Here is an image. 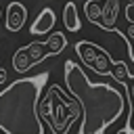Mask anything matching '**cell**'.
Returning a JSON list of instances; mask_svg holds the SVG:
<instances>
[{
	"mask_svg": "<svg viewBox=\"0 0 134 134\" xmlns=\"http://www.w3.org/2000/svg\"><path fill=\"white\" fill-rule=\"evenodd\" d=\"M48 71L10 82L0 90V130L4 134H44V119L38 113Z\"/></svg>",
	"mask_w": 134,
	"mask_h": 134,
	"instance_id": "obj_2",
	"label": "cell"
},
{
	"mask_svg": "<svg viewBox=\"0 0 134 134\" xmlns=\"http://www.w3.org/2000/svg\"><path fill=\"white\" fill-rule=\"evenodd\" d=\"M0 17H2V10H0Z\"/></svg>",
	"mask_w": 134,
	"mask_h": 134,
	"instance_id": "obj_17",
	"label": "cell"
},
{
	"mask_svg": "<svg viewBox=\"0 0 134 134\" xmlns=\"http://www.w3.org/2000/svg\"><path fill=\"white\" fill-rule=\"evenodd\" d=\"M100 4H103V0H88L86 6H84L86 19L92 25H98V27H100Z\"/></svg>",
	"mask_w": 134,
	"mask_h": 134,
	"instance_id": "obj_10",
	"label": "cell"
},
{
	"mask_svg": "<svg viewBox=\"0 0 134 134\" xmlns=\"http://www.w3.org/2000/svg\"><path fill=\"white\" fill-rule=\"evenodd\" d=\"M27 19V8L21 2H10L6 6V29L8 31H19L25 25Z\"/></svg>",
	"mask_w": 134,
	"mask_h": 134,
	"instance_id": "obj_7",
	"label": "cell"
},
{
	"mask_svg": "<svg viewBox=\"0 0 134 134\" xmlns=\"http://www.w3.org/2000/svg\"><path fill=\"white\" fill-rule=\"evenodd\" d=\"M75 54H77V59H82V63L86 67H90L98 75H107L109 65L113 63V59L109 57V52L105 48H100L98 44H92L88 40H77L75 42Z\"/></svg>",
	"mask_w": 134,
	"mask_h": 134,
	"instance_id": "obj_4",
	"label": "cell"
},
{
	"mask_svg": "<svg viewBox=\"0 0 134 134\" xmlns=\"http://www.w3.org/2000/svg\"><path fill=\"white\" fill-rule=\"evenodd\" d=\"M13 69H15L17 73H27V71L31 69L29 59H27V54H25V50H23V48H21V50H17V52L13 54Z\"/></svg>",
	"mask_w": 134,
	"mask_h": 134,
	"instance_id": "obj_11",
	"label": "cell"
},
{
	"mask_svg": "<svg viewBox=\"0 0 134 134\" xmlns=\"http://www.w3.org/2000/svg\"><path fill=\"white\" fill-rule=\"evenodd\" d=\"M63 71L67 90L77 103L82 115L77 134H105L126 111L124 94L111 84H92L86 71L71 59L65 61Z\"/></svg>",
	"mask_w": 134,
	"mask_h": 134,
	"instance_id": "obj_1",
	"label": "cell"
},
{
	"mask_svg": "<svg viewBox=\"0 0 134 134\" xmlns=\"http://www.w3.org/2000/svg\"><path fill=\"white\" fill-rule=\"evenodd\" d=\"M38 113L50 121L52 134H67L71 124L80 117V107L75 100L65 98L59 86H50L48 94L38 103Z\"/></svg>",
	"mask_w": 134,
	"mask_h": 134,
	"instance_id": "obj_3",
	"label": "cell"
},
{
	"mask_svg": "<svg viewBox=\"0 0 134 134\" xmlns=\"http://www.w3.org/2000/svg\"><path fill=\"white\" fill-rule=\"evenodd\" d=\"M126 13H128V15H132V19H134V4H130V6H128V10H126Z\"/></svg>",
	"mask_w": 134,
	"mask_h": 134,
	"instance_id": "obj_15",
	"label": "cell"
},
{
	"mask_svg": "<svg viewBox=\"0 0 134 134\" xmlns=\"http://www.w3.org/2000/svg\"><path fill=\"white\" fill-rule=\"evenodd\" d=\"M119 17V0H103L100 4V29L111 31Z\"/></svg>",
	"mask_w": 134,
	"mask_h": 134,
	"instance_id": "obj_8",
	"label": "cell"
},
{
	"mask_svg": "<svg viewBox=\"0 0 134 134\" xmlns=\"http://www.w3.org/2000/svg\"><path fill=\"white\" fill-rule=\"evenodd\" d=\"M65 48H67V38H65V34H63V31H54V34H50L48 40H44V42H34V44L25 46L23 50H25V54H27V59H29V65L34 67V65L42 63V61L48 59V57L61 54Z\"/></svg>",
	"mask_w": 134,
	"mask_h": 134,
	"instance_id": "obj_5",
	"label": "cell"
},
{
	"mask_svg": "<svg viewBox=\"0 0 134 134\" xmlns=\"http://www.w3.org/2000/svg\"><path fill=\"white\" fill-rule=\"evenodd\" d=\"M54 23H57L54 10H52L50 6H44L42 13L36 17V21L29 25V34H31V36H46V34H50V29L54 27Z\"/></svg>",
	"mask_w": 134,
	"mask_h": 134,
	"instance_id": "obj_6",
	"label": "cell"
},
{
	"mask_svg": "<svg viewBox=\"0 0 134 134\" xmlns=\"http://www.w3.org/2000/svg\"><path fill=\"white\" fill-rule=\"evenodd\" d=\"M6 77H8V75H6V69L0 67V84H6Z\"/></svg>",
	"mask_w": 134,
	"mask_h": 134,
	"instance_id": "obj_14",
	"label": "cell"
},
{
	"mask_svg": "<svg viewBox=\"0 0 134 134\" xmlns=\"http://www.w3.org/2000/svg\"><path fill=\"white\" fill-rule=\"evenodd\" d=\"M121 86L130 92V98H132V103H134V86H128V84H121ZM132 132H134V130H132Z\"/></svg>",
	"mask_w": 134,
	"mask_h": 134,
	"instance_id": "obj_13",
	"label": "cell"
},
{
	"mask_svg": "<svg viewBox=\"0 0 134 134\" xmlns=\"http://www.w3.org/2000/svg\"><path fill=\"white\" fill-rule=\"evenodd\" d=\"M109 75H111L113 80H117L119 84H126V77H130V69L126 67L124 61H115V59H113V69L109 71Z\"/></svg>",
	"mask_w": 134,
	"mask_h": 134,
	"instance_id": "obj_12",
	"label": "cell"
},
{
	"mask_svg": "<svg viewBox=\"0 0 134 134\" xmlns=\"http://www.w3.org/2000/svg\"><path fill=\"white\" fill-rule=\"evenodd\" d=\"M63 25L67 27V31H77L82 27V21H80L75 2H67L63 6Z\"/></svg>",
	"mask_w": 134,
	"mask_h": 134,
	"instance_id": "obj_9",
	"label": "cell"
},
{
	"mask_svg": "<svg viewBox=\"0 0 134 134\" xmlns=\"http://www.w3.org/2000/svg\"><path fill=\"white\" fill-rule=\"evenodd\" d=\"M128 4H134V0H128Z\"/></svg>",
	"mask_w": 134,
	"mask_h": 134,
	"instance_id": "obj_16",
	"label": "cell"
}]
</instances>
